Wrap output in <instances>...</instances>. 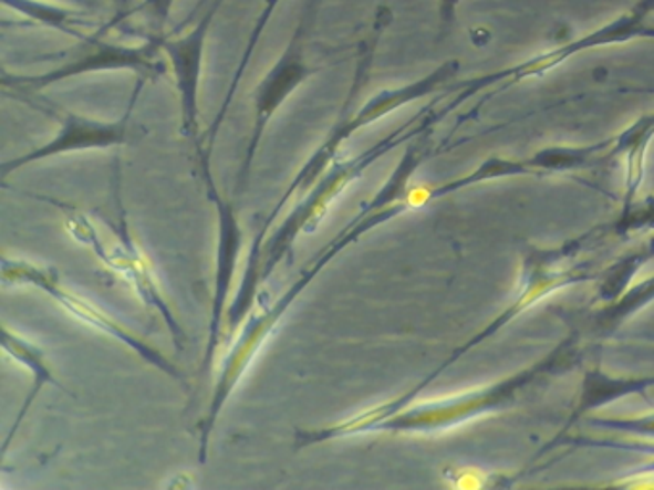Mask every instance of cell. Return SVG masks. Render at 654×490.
I'll list each match as a JSON object with an SVG mask.
<instances>
[{
    "label": "cell",
    "mask_w": 654,
    "mask_h": 490,
    "mask_svg": "<svg viewBox=\"0 0 654 490\" xmlns=\"http://www.w3.org/2000/svg\"><path fill=\"white\" fill-rule=\"evenodd\" d=\"M399 140H402V133L397 131L388 138H384L382 143L374 144L373 148H368L360 156L350 157L345 161L336 159L326 169L324 177H319L315 185L311 186L310 194L295 204L294 209L282 221L281 227L277 228V232L269 236L263 243L261 272H259L261 288L267 284L269 278L273 277V272L281 264L282 259L290 256L295 240L302 234H313L316 227L329 213L332 201L339 199L340 194L344 192L353 180H357L378 157L394 148Z\"/></svg>",
    "instance_id": "obj_4"
},
{
    "label": "cell",
    "mask_w": 654,
    "mask_h": 490,
    "mask_svg": "<svg viewBox=\"0 0 654 490\" xmlns=\"http://www.w3.org/2000/svg\"><path fill=\"white\" fill-rule=\"evenodd\" d=\"M144 83L146 81L141 79L135 93L131 96L127 112L117 122H96V119H91L85 115L64 112L62 107H58V110L44 107V112H49L51 117H56L58 122H60L58 135L52 138L51 143L43 144L41 148L31 149L28 154L14 157V159H8V161L0 165V180L4 183L12 173L20 171L25 165L35 164V161L49 159V157L62 156L68 152L106 149L129 143L131 114H133V107L137 104L138 93H141Z\"/></svg>",
    "instance_id": "obj_8"
},
{
    "label": "cell",
    "mask_w": 654,
    "mask_h": 490,
    "mask_svg": "<svg viewBox=\"0 0 654 490\" xmlns=\"http://www.w3.org/2000/svg\"><path fill=\"white\" fill-rule=\"evenodd\" d=\"M0 278L2 284L7 285H31L41 292L46 293L49 298L54 299L58 305L62 306L64 311L85 322L94 330H98L108 337H114L117 342L127 345L131 351H135L143 361L152 364L154 368H158L162 374H166L172 379L177 382H187L185 374L180 372L175 364L167 358L164 353H159V348L154 347L148 342H144L141 335L131 332L129 327L123 326L117 320L112 319L110 314L101 311L98 306L89 303L85 298H81L72 290H68L62 284V278L54 267H43V264L31 263L25 259H8L2 257L0 261Z\"/></svg>",
    "instance_id": "obj_5"
},
{
    "label": "cell",
    "mask_w": 654,
    "mask_h": 490,
    "mask_svg": "<svg viewBox=\"0 0 654 490\" xmlns=\"http://www.w3.org/2000/svg\"><path fill=\"white\" fill-rule=\"evenodd\" d=\"M159 50H162V41H150L141 46H127V44L104 43L94 39L93 46L83 56L70 60L51 72L41 73V75L4 73L2 88L31 96L65 79L96 72H133L144 81H152L166 75L167 72L166 62L159 56Z\"/></svg>",
    "instance_id": "obj_6"
},
{
    "label": "cell",
    "mask_w": 654,
    "mask_h": 490,
    "mask_svg": "<svg viewBox=\"0 0 654 490\" xmlns=\"http://www.w3.org/2000/svg\"><path fill=\"white\" fill-rule=\"evenodd\" d=\"M114 194L115 207H117V221L114 225L117 246H114V248H108L104 243L101 234H98V230L94 228L93 221L89 219V215L80 211L77 207L68 206V204H62V201L49 198V196H37V194H33V196L43 199L46 204H52V206L64 209V227L68 230V234L72 236L75 242L83 243L86 248L93 249L94 256L98 257V261H102L104 267H108L110 270L122 274V278H125L133 285V290H135L138 298L143 299L146 309L156 311L162 316V320L166 322L167 330L172 334V340L177 351H183L185 345H187V334L180 327L179 322L175 319V314H173L172 306H169L166 298H164V293L159 290L156 274H154L148 259L144 256L143 249H141L137 240L131 234L129 221H127V215H125V209H123L122 194H120V169H117V161H115L114 171Z\"/></svg>",
    "instance_id": "obj_3"
},
{
    "label": "cell",
    "mask_w": 654,
    "mask_h": 490,
    "mask_svg": "<svg viewBox=\"0 0 654 490\" xmlns=\"http://www.w3.org/2000/svg\"><path fill=\"white\" fill-rule=\"evenodd\" d=\"M279 2L281 0H263V10H261V14H259L258 22L253 25L252 35L248 39V44H246L245 54L240 58V64H238L237 72H235V77H232V83H230L229 91H227V96H225L224 104H221V110H219V114L216 115V119L214 123L209 125L208 131H206V135L201 138L200 144H198V156H208L211 157V152H214V144H216V136L219 133V128L224 125L225 115L229 112L230 102L235 98V93H237L238 85H240V79H242V73H245L246 65L250 64V60H252L253 52H256V46H258L259 39L263 35V31H266L267 25L271 22V18H273L274 10L279 7Z\"/></svg>",
    "instance_id": "obj_12"
},
{
    "label": "cell",
    "mask_w": 654,
    "mask_h": 490,
    "mask_svg": "<svg viewBox=\"0 0 654 490\" xmlns=\"http://www.w3.org/2000/svg\"><path fill=\"white\" fill-rule=\"evenodd\" d=\"M415 165H417V159H413V152H409L381 192L376 194L371 201H367L357 213V217L347 222L342 228V232L334 236L331 242L326 243L311 259V263L298 274L294 284L290 285L287 292L274 301L273 305H259L258 311L250 314V319H248L242 332H240V337L229 348V353L225 355L219 376H217L216 387H214V395L209 400L208 413H206V418L201 421L200 450H198L200 463H206V460H208L209 439H211V434L216 429L219 414L224 410V406L227 405L232 392L237 389V385L240 384L246 369L250 368V364L253 363L259 348L266 345L267 340L281 324L288 309L294 305L298 298L310 288L311 282L319 277V272L331 264L334 257H339L342 251H345L353 243L360 242L361 236L367 234L368 230H373L381 222L388 221L394 215L402 211V204L394 206V199L402 196L407 175Z\"/></svg>",
    "instance_id": "obj_2"
},
{
    "label": "cell",
    "mask_w": 654,
    "mask_h": 490,
    "mask_svg": "<svg viewBox=\"0 0 654 490\" xmlns=\"http://www.w3.org/2000/svg\"><path fill=\"white\" fill-rule=\"evenodd\" d=\"M390 22H392V10L386 7L378 8L376 15H374L373 33L361 43L360 62H357V70H355L352 91L347 93L344 107L340 112L339 122L334 123V127L329 131L323 144L311 154L308 164L303 165L300 173L295 175L294 180L284 190L281 199L274 204L271 213L267 215L263 225L259 227L258 234L253 238L252 249H250V256H248V264H246L245 277H242V282L238 288L237 298L232 301V305L229 306L227 316H225L230 335L237 332L240 324L245 322L246 314L252 311L253 303L258 301L259 288H261V280H259L261 249H263L269 230L277 221V217L281 215L282 209L288 206V201L294 198L295 194H300L305 188L315 185L323 171H326L336 161V154H339L350 136L392 114L394 110L403 106V104L430 93L434 86L439 85L444 79H447L451 67H455L454 64H447L439 67L438 72L423 79V81L411 83V85L402 86V88H394V91H381L376 96L365 102L360 110L353 112V107H355L357 98H360L361 88L371 81V67H373L376 44L381 41L382 31L386 29Z\"/></svg>",
    "instance_id": "obj_1"
},
{
    "label": "cell",
    "mask_w": 654,
    "mask_h": 490,
    "mask_svg": "<svg viewBox=\"0 0 654 490\" xmlns=\"http://www.w3.org/2000/svg\"><path fill=\"white\" fill-rule=\"evenodd\" d=\"M200 177L206 186L209 201L216 206L217 221H219V246H217L216 285H214V301L209 314L208 345L204 353L201 369L209 372L221 337V324L227 316V301H229L230 284L235 278L238 264V253L242 243V230L238 225L237 211L230 199L224 198L217 190L216 178L211 173V161L198 164Z\"/></svg>",
    "instance_id": "obj_9"
},
{
    "label": "cell",
    "mask_w": 654,
    "mask_h": 490,
    "mask_svg": "<svg viewBox=\"0 0 654 490\" xmlns=\"http://www.w3.org/2000/svg\"><path fill=\"white\" fill-rule=\"evenodd\" d=\"M173 4H175V0H146L143 8H148L152 18L159 25H164L169 20V15H172Z\"/></svg>",
    "instance_id": "obj_14"
},
{
    "label": "cell",
    "mask_w": 654,
    "mask_h": 490,
    "mask_svg": "<svg viewBox=\"0 0 654 490\" xmlns=\"http://www.w3.org/2000/svg\"><path fill=\"white\" fill-rule=\"evenodd\" d=\"M315 7V2L310 7H305V12L300 18V23H298L287 50L282 52L281 60L269 70V73L256 88V94H253L252 136H250V143L246 148L242 167L238 171L237 196L245 194L250 167H252L253 157L258 154L259 143H261V136L266 133L267 123L271 122V117L287 102L288 96L294 93L303 81H308L316 72L311 65H308L305 56H303V41H305L308 29L313 22Z\"/></svg>",
    "instance_id": "obj_7"
},
{
    "label": "cell",
    "mask_w": 654,
    "mask_h": 490,
    "mask_svg": "<svg viewBox=\"0 0 654 490\" xmlns=\"http://www.w3.org/2000/svg\"><path fill=\"white\" fill-rule=\"evenodd\" d=\"M459 0H438L439 28L442 33H447L454 25L455 14H457Z\"/></svg>",
    "instance_id": "obj_15"
},
{
    "label": "cell",
    "mask_w": 654,
    "mask_h": 490,
    "mask_svg": "<svg viewBox=\"0 0 654 490\" xmlns=\"http://www.w3.org/2000/svg\"><path fill=\"white\" fill-rule=\"evenodd\" d=\"M224 0H214L204 12L195 28L185 35L162 41V50L166 52L172 64L175 88L179 94L180 136L195 138L198 133V117H200V77L204 65V52L208 41L209 28L216 20L217 10Z\"/></svg>",
    "instance_id": "obj_10"
},
{
    "label": "cell",
    "mask_w": 654,
    "mask_h": 490,
    "mask_svg": "<svg viewBox=\"0 0 654 490\" xmlns=\"http://www.w3.org/2000/svg\"><path fill=\"white\" fill-rule=\"evenodd\" d=\"M65 2H73V4H81V7H89V0H65Z\"/></svg>",
    "instance_id": "obj_16"
},
{
    "label": "cell",
    "mask_w": 654,
    "mask_h": 490,
    "mask_svg": "<svg viewBox=\"0 0 654 490\" xmlns=\"http://www.w3.org/2000/svg\"><path fill=\"white\" fill-rule=\"evenodd\" d=\"M0 340H2V348H4V353H7L10 358H14L15 363L23 364V366L33 374V387H31V392L28 393V397L23 400L22 408H20V413H18L14 426L8 431L7 439H4L2 448H0V458H4L8 448L12 445V439H14L15 434H18L20 426H22L23 419L28 416L29 408L33 406L37 395L41 393L44 385L51 384L54 385L56 389H60V392H70L65 389L64 385L58 382L56 376H54V369H52L51 363H49V358H46V353H44L43 348L39 347V345L28 342V340L20 334H15V332H12L7 324H2V337H0Z\"/></svg>",
    "instance_id": "obj_11"
},
{
    "label": "cell",
    "mask_w": 654,
    "mask_h": 490,
    "mask_svg": "<svg viewBox=\"0 0 654 490\" xmlns=\"http://www.w3.org/2000/svg\"><path fill=\"white\" fill-rule=\"evenodd\" d=\"M2 4L7 8H12L14 12L25 15V18L33 20V22L41 23V25L56 29L60 33L75 37V39L85 41V43L91 41V37L81 33V25L83 23L77 22L73 18V12H70L68 8L54 7L51 2H43V0H2Z\"/></svg>",
    "instance_id": "obj_13"
}]
</instances>
